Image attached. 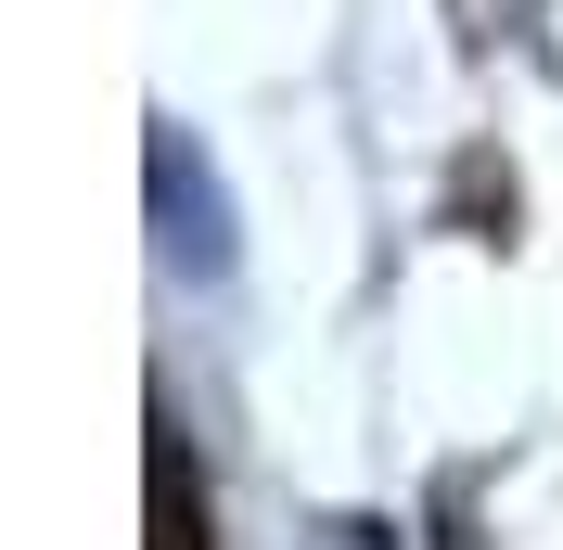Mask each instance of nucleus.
I'll list each match as a JSON object with an SVG mask.
<instances>
[{
  "mask_svg": "<svg viewBox=\"0 0 563 550\" xmlns=\"http://www.w3.org/2000/svg\"><path fill=\"white\" fill-rule=\"evenodd\" d=\"M141 436H154V448H141V525H154L141 550H218V525H206V474H192L179 410H154Z\"/></svg>",
  "mask_w": 563,
  "mask_h": 550,
  "instance_id": "nucleus-1",
  "label": "nucleus"
}]
</instances>
